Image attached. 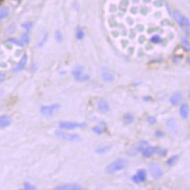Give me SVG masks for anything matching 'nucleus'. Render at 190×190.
Listing matches in <instances>:
<instances>
[{
  "instance_id": "f257e3e1",
  "label": "nucleus",
  "mask_w": 190,
  "mask_h": 190,
  "mask_svg": "<svg viewBox=\"0 0 190 190\" xmlns=\"http://www.w3.org/2000/svg\"><path fill=\"white\" fill-rule=\"evenodd\" d=\"M127 163L128 161L124 158H118L114 161L113 162H111L110 164L107 166L106 168V173L107 174H114V173L121 171L125 169L127 167Z\"/></svg>"
},
{
  "instance_id": "f03ea898",
  "label": "nucleus",
  "mask_w": 190,
  "mask_h": 190,
  "mask_svg": "<svg viewBox=\"0 0 190 190\" xmlns=\"http://www.w3.org/2000/svg\"><path fill=\"white\" fill-rule=\"evenodd\" d=\"M173 15H174L175 20L180 24V26L183 29H184L186 32L190 31V21L188 18H186L184 15H183L178 10H175L173 12Z\"/></svg>"
},
{
  "instance_id": "7ed1b4c3",
  "label": "nucleus",
  "mask_w": 190,
  "mask_h": 190,
  "mask_svg": "<svg viewBox=\"0 0 190 190\" xmlns=\"http://www.w3.org/2000/svg\"><path fill=\"white\" fill-rule=\"evenodd\" d=\"M60 108V104H52V105L49 106H42L40 110L42 115L46 116V117H50V116H53L54 114L57 113Z\"/></svg>"
},
{
  "instance_id": "20e7f679",
  "label": "nucleus",
  "mask_w": 190,
  "mask_h": 190,
  "mask_svg": "<svg viewBox=\"0 0 190 190\" xmlns=\"http://www.w3.org/2000/svg\"><path fill=\"white\" fill-rule=\"evenodd\" d=\"M56 136H59L60 138H62V139H64L69 142H79L82 140L81 136L76 135V133H69L63 131H57L56 132Z\"/></svg>"
},
{
  "instance_id": "39448f33",
  "label": "nucleus",
  "mask_w": 190,
  "mask_h": 190,
  "mask_svg": "<svg viewBox=\"0 0 190 190\" xmlns=\"http://www.w3.org/2000/svg\"><path fill=\"white\" fill-rule=\"evenodd\" d=\"M59 127L62 130L84 129L85 127V123H76V122H69V121H60L59 123Z\"/></svg>"
},
{
  "instance_id": "423d86ee",
  "label": "nucleus",
  "mask_w": 190,
  "mask_h": 190,
  "mask_svg": "<svg viewBox=\"0 0 190 190\" xmlns=\"http://www.w3.org/2000/svg\"><path fill=\"white\" fill-rule=\"evenodd\" d=\"M72 74L76 79V81H78V82H85V81H88L89 79L88 75L84 74V72H83V70H82L81 66H77L74 70H73Z\"/></svg>"
},
{
  "instance_id": "0eeeda50",
  "label": "nucleus",
  "mask_w": 190,
  "mask_h": 190,
  "mask_svg": "<svg viewBox=\"0 0 190 190\" xmlns=\"http://www.w3.org/2000/svg\"><path fill=\"white\" fill-rule=\"evenodd\" d=\"M150 174L154 179H159L163 176V172L157 163H152L149 167Z\"/></svg>"
},
{
  "instance_id": "6e6552de",
  "label": "nucleus",
  "mask_w": 190,
  "mask_h": 190,
  "mask_svg": "<svg viewBox=\"0 0 190 190\" xmlns=\"http://www.w3.org/2000/svg\"><path fill=\"white\" fill-rule=\"evenodd\" d=\"M146 179H147V172L145 169H139L137 171L136 174L135 176H133V178H132L133 181L136 183H144Z\"/></svg>"
},
{
  "instance_id": "1a4fd4ad",
  "label": "nucleus",
  "mask_w": 190,
  "mask_h": 190,
  "mask_svg": "<svg viewBox=\"0 0 190 190\" xmlns=\"http://www.w3.org/2000/svg\"><path fill=\"white\" fill-rule=\"evenodd\" d=\"M166 125H167L168 131L171 133H173V135H177V133H178V124H177V121L174 118L168 119Z\"/></svg>"
},
{
  "instance_id": "9d476101",
  "label": "nucleus",
  "mask_w": 190,
  "mask_h": 190,
  "mask_svg": "<svg viewBox=\"0 0 190 190\" xmlns=\"http://www.w3.org/2000/svg\"><path fill=\"white\" fill-rule=\"evenodd\" d=\"M55 189L57 190H80L82 189L81 185L77 183H66L63 185H59Z\"/></svg>"
},
{
  "instance_id": "9b49d317",
  "label": "nucleus",
  "mask_w": 190,
  "mask_h": 190,
  "mask_svg": "<svg viewBox=\"0 0 190 190\" xmlns=\"http://www.w3.org/2000/svg\"><path fill=\"white\" fill-rule=\"evenodd\" d=\"M101 75H102V79L104 80V82H106V83H112L115 79L112 72H110V70H107V69H104Z\"/></svg>"
},
{
  "instance_id": "f8f14e48",
  "label": "nucleus",
  "mask_w": 190,
  "mask_h": 190,
  "mask_svg": "<svg viewBox=\"0 0 190 190\" xmlns=\"http://www.w3.org/2000/svg\"><path fill=\"white\" fill-rule=\"evenodd\" d=\"M27 60H28V57L27 55H23L21 60H19V63H17V66H15V68L14 69V72H18L20 70H22V69L26 66V63H27Z\"/></svg>"
},
{
  "instance_id": "ddd939ff",
  "label": "nucleus",
  "mask_w": 190,
  "mask_h": 190,
  "mask_svg": "<svg viewBox=\"0 0 190 190\" xmlns=\"http://www.w3.org/2000/svg\"><path fill=\"white\" fill-rule=\"evenodd\" d=\"M11 122H12L11 116H9V115H1L0 116V128L1 129L8 127L9 125L11 124Z\"/></svg>"
},
{
  "instance_id": "4468645a",
  "label": "nucleus",
  "mask_w": 190,
  "mask_h": 190,
  "mask_svg": "<svg viewBox=\"0 0 190 190\" xmlns=\"http://www.w3.org/2000/svg\"><path fill=\"white\" fill-rule=\"evenodd\" d=\"M181 99H183V95H181V93L180 92H175L171 96L170 102H171V104L173 106H178L179 104L180 103Z\"/></svg>"
},
{
  "instance_id": "2eb2a0df",
  "label": "nucleus",
  "mask_w": 190,
  "mask_h": 190,
  "mask_svg": "<svg viewBox=\"0 0 190 190\" xmlns=\"http://www.w3.org/2000/svg\"><path fill=\"white\" fill-rule=\"evenodd\" d=\"M142 155H143L144 158H150L153 154L155 153V147L153 146H148L147 145L145 148L142 150Z\"/></svg>"
},
{
  "instance_id": "dca6fc26",
  "label": "nucleus",
  "mask_w": 190,
  "mask_h": 190,
  "mask_svg": "<svg viewBox=\"0 0 190 190\" xmlns=\"http://www.w3.org/2000/svg\"><path fill=\"white\" fill-rule=\"evenodd\" d=\"M98 110L102 111V112H108L110 110V105L109 103L105 100H100L98 102V105H97Z\"/></svg>"
},
{
  "instance_id": "f3484780",
  "label": "nucleus",
  "mask_w": 190,
  "mask_h": 190,
  "mask_svg": "<svg viewBox=\"0 0 190 190\" xmlns=\"http://www.w3.org/2000/svg\"><path fill=\"white\" fill-rule=\"evenodd\" d=\"M189 114V107L186 104H183L180 108V115L181 116V118L186 119L188 117Z\"/></svg>"
},
{
  "instance_id": "a211bd4d",
  "label": "nucleus",
  "mask_w": 190,
  "mask_h": 190,
  "mask_svg": "<svg viewBox=\"0 0 190 190\" xmlns=\"http://www.w3.org/2000/svg\"><path fill=\"white\" fill-rule=\"evenodd\" d=\"M9 13H10V11H9L8 7H6V6L0 7V20L6 18V17L9 15Z\"/></svg>"
},
{
  "instance_id": "6ab92c4d",
  "label": "nucleus",
  "mask_w": 190,
  "mask_h": 190,
  "mask_svg": "<svg viewBox=\"0 0 190 190\" xmlns=\"http://www.w3.org/2000/svg\"><path fill=\"white\" fill-rule=\"evenodd\" d=\"M92 131L97 133V135H102V133L106 131V126H102V125H97V126H95L94 128H92Z\"/></svg>"
},
{
  "instance_id": "aec40b11",
  "label": "nucleus",
  "mask_w": 190,
  "mask_h": 190,
  "mask_svg": "<svg viewBox=\"0 0 190 190\" xmlns=\"http://www.w3.org/2000/svg\"><path fill=\"white\" fill-rule=\"evenodd\" d=\"M179 158H180V157L178 155H173V157H171V158H169L167 159V164L169 166H173V165H175V164L177 163V161H179Z\"/></svg>"
},
{
  "instance_id": "412c9836",
  "label": "nucleus",
  "mask_w": 190,
  "mask_h": 190,
  "mask_svg": "<svg viewBox=\"0 0 190 190\" xmlns=\"http://www.w3.org/2000/svg\"><path fill=\"white\" fill-rule=\"evenodd\" d=\"M133 122V115L132 113H127L124 116V123L125 124H132Z\"/></svg>"
},
{
  "instance_id": "4be33fe9",
  "label": "nucleus",
  "mask_w": 190,
  "mask_h": 190,
  "mask_svg": "<svg viewBox=\"0 0 190 190\" xmlns=\"http://www.w3.org/2000/svg\"><path fill=\"white\" fill-rule=\"evenodd\" d=\"M110 148H111V146H104V147H101V148H98L95 152L97 154H106L108 152H110Z\"/></svg>"
},
{
  "instance_id": "5701e85b",
  "label": "nucleus",
  "mask_w": 190,
  "mask_h": 190,
  "mask_svg": "<svg viewBox=\"0 0 190 190\" xmlns=\"http://www.w3.org/2000/svg\"><path fill=\"white\" fill-rule=\"evenodd\" d=\"M76 37L78 40H83V38H85V32L83 31V29H82L81 27H78L77 28V32H76Z\"/></svg>"
},
{
  "instance_id": "b1692460",
  "label": "nucleus",
  "mask_w": 190,
  "mask_h": 190,
  "mask_svg": "<svg viewBox=\"0 0 190 190\" xmlns=\"http://www.w3.org/2000/svg\"><path fill=\"white\" fill-rule=\"evenodd\" d=\"M162 41V38L158 36V35H155L152 38H151V42L155 43V44H158V43H161Z\"/></svg>"
},
{
  "instance_id": "393cba45",
  "label": "nucleus",
  "mask_w": 190,
  "mask_h": 190,
  "mask_svg": "<svg viewBox=\"0 0 190 190\" xmlns=\"http://www.w3.org/2000/svg\"><path fill=\"white\" fill-rule=\"evenodd\" d=\"M8 41H9V42L14 43V44H15V45H17V46H23V45H24L23 43H22V41H19V40H17V38H9Z\"/></svg>"
},
{
  "instance_id": "a878e982",
  "label": "nucleus",
  "mask_w": 190,
  "mask_h": 190,
  "mask_svg": "<svg viewBox=\"0 0 190 190\" xmlns=\"http://www.w3.org/2000/svg\"><path fill=\"white\" fill-rule=\"evenodd\" d=\"M21 41H22L23 44H28V43H29L30 38H29V35L27 33L22 34V36H21Z\"/></svg>"
},
{
  "instance_id": "bb28decb",
  "label": "nucleus",
  "mask_w": 190,
  "mask_h": 190,
  "mask_svg": "<svg viewBox=\"0 0 190 190\" xmlns=\"http://www.w3.org/2000/svg\"><path fill=\"white\" fill-rule=\"evenodd\" d=\"M181 43H183V45L185 48V50L190 51V41H188L185 38H181Z\"/></svg>"
},
{
  "instance_id": "cd10ccee",
  "label": "nucleus",
  "mask_w": 190,
  "mask_h": 190,
  "mask_svg": "<svg viewBox=\"0 0 190 190\" xmlns=\"http://www.w3.org/2000/svg\"><path fill=\"white\" fill-rule=\"evenodd\" d=\"M155 154H158L161 157H164V155H167V150H164L161 148H158V147H155Z\"/></svg>"
},
{
  "instance_id": "c85d7f7f",
  "label": "nucleus",
  "mask_w": 190,
  "mask_h": 190,
  "mask_svg": "<svg viewBox=\"0 0 190 190\" xmlns=\"http://www.w3.org/2000/svg\"><path fill=\"white\" fill-rule=\"evenodd\" d=\"M55 38H56V41H57L58 42H62L63 41V34L60 33V31H59V30L55 32Z\"/></svg>"
},
{
  "instance_id": "c756f323",
  "label": "nucleus",
  "mask_w": 190,
  "mask_h": 190,
  "mask_svg": "<svg viewBox=\"0 0 190 190\" xmlns=\"http://www.w3.org/2000/svg\"><path fill=\"white\" fill-rule=\"evenodd\" d=\"M22 27L26 30V31H30L33 27V23L32 22H25L22 24Z\"/></svg>"
},
{
  "instance_id": "7c9ffc66",
  "label": "nucleus",
  "mask_w": 190,
  "mask_h": 190,
  "mask_svg": "<svg viewBox=\"0 0 190 190\" xmlns=\"http://www.w3.org/2000/svg\"><path fill=\"white\" fill-rule=\"evenodd\" d=\"M23 188L24 189H27V190H34V189H36V187H35L33 184L29 183H23Z\"/></svg>"
},
{
  "instance_id": "2f4dec72",
  "label": "nucleus",
  "mask_w": 190,
  "mask_h": 190,
  "mask_svg": "<svg viewBox=\"0 0 190 190\" xmlns=\"http://www.w3.org/2000/svg\"><path fill=\"white\" fill-rule=\"evenodd\" d=\"M47 36H48V34L45 33V34H44V36H43V38H42V40H41V42L38 43V46H41V45L44 44V42H45V41H46V40H47Z\"/></svg>"
},
{
  "instance_id": "473e14b6",
  "label": "nucleus",
  "mask_w": 190,
  "mask_h": 190,
  "mask_svg": "<svg viewBox=\"0 0 190 190\" xmlns=\"http://www.w3.org/2000/svg\"><path fill=\"white\" fill-rule=\"evenodd\" d=\"M148 122L150 124H155V122H157V119H155V117H154V116H151V117L148 118Z\"/></svg>"
},
{
  "instance_id": "72a5a7b5",
  "label": "nucleus",
  "mask_w": 190,
  "mask_h": 190,
  "mask_svg": "<svg viewBox=\"0 0 190 190\" xmlns=\"http://www.w3.org/2000/svg\"><path fill=\"white\" fill-rule=\"evenodd\" d=\"M181 59H183L181 58V56H175V57L173 58V60H174L175 63H179V62H180Z\"/></svg>"
},
{
  "instance_id": "f704fd0d",
  "label": "nucleus",
  "mask_w": 190,
  "mask_h": 190,
  "mask_svg": "<svg viewBox=\"0 0 190 190\" xmlns=\"http://www.w3.org/2000/svg\"><path fill=\"white\" fill-rule=\"evenodd\" d=\"M155 136H157L158 137H163L164 136V133L161 132V131H157V132H155Z\"/></svg>"
},
{
  "instance_id": "c9c22d12",
  "label": "nucleus",
  "mask_w": 190,
  "mask_h": 190,
  "mask_svg": "<svg viewBox=\"0 0 190 190\" xmlns=\"http://www.w3.org/2000/svg\"><path fill=\"white\" fill-rule=\"evenodd\" d=\"M5 80V74L4 73H0V84Z\"/></svg>"
},
{
  "instance_id": "e433bc0d",
  "label": "nucleus",
  "mask_w": 190,
  "mask_h": 190,
  "mask_svg": "<svg viewBox=\"0 0 190 190\" xmlns=\"http://www.w3.org/2000/svg\"><path fill=\"white\" fill-rule=\"evenodd\" d=\"M133 1L135 2V3H138V0H133Z\"/></svg>"
},
{
  "instance_id": "4c0bfd02",
  "label": "nucleus",
  "mask_w": 190,
  "mask_h": 190,
  "mask_svg": "<svg viewBox=\"0 0 190 190\" xmlns=\"http://www.w3.org/2000/svg\"><path fill=\"white\" fill-rule=\"evenodd\" d=\"M187 63H188L190 64V58H188V60H187Z\"/></svg>"
},
{
  "instance_id": "58836bf2",
  "label": "nucleus",
  "mask_w": 190,
  "mask_h": 190,
  "mask_svg": "<svg viewBox=\"0 0 190 190\" xmlns=\"http://www.w3.org/2000/svg\"><path fill=\"white\" fill-rule=\"evenodd\" d=\"M144 1H145V2H149V1H150V0H144Z\"/></svg>"
},
{
  "instance_id": "ea45409f",
  "label": "nucleus",
  "mask_w": 190,
  "mask_h": 190,
  "mask_svg": "<svg viewBox=\"0 0 190 190\" xmlns=\"http://www.w3.org/2000/svg\"><path fill=\"white\" fill-rule=\"evenodd\" d=\"M14 1H18V0H14Z\"/></svg>"
},
{
  "instance_id": "a19ab883",
  "label": "nucleus",
  "mask_w": 190,
  "mask_h": 190,
  "mask_svg": "<svg viewBox=\"0 0 190 190\" xmlns=\"http://www.w3.org/2000/svg\"><path fill=\"white\" fill-rule=\"evenodd\" d=\"M159 1H163V0H159Z\"/></svg>"
},
{
  "instance_id": "79ce46f5",
  "label": "nucleus",
  "mask_w": 190,
  "mask_h": 190,
  "mask_svg": "<svg viewBox=\"0 0 190 190\" xmlns=\"http://www.w3.org/2000/svg\"><path fill=\"white\" fill-rule=\"evenodd\" d=\"M189 97H190V93H189Z\"/></svg>"
}]
</instances>
